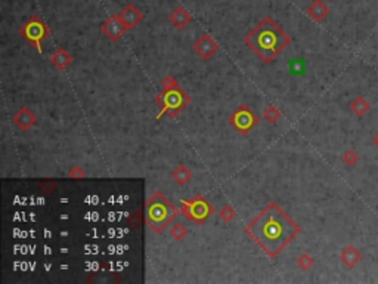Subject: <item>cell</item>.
Returning <instances> with one entry per match:
<instances>
[{
	"label": "cell",
	"mask_w": 378,
	"mask_h": 284,
	"mask_svg": "<svg viewBox=\"0 0 378 284\" xmlns=\"http://www.w3.org/2000/svg\"><path fill=\"white\" fill-rule=\"evenodd\" d=\"M50 62L59 70V71H64L71 62H73V56L67 52L65 49H56L52 55H50Z\"/></svg>",
	"instance_id": "9a60e30c"
},
{
	"label": "cell",
	"mask_w": 378,
	"mask_h": 284,
	"mask_svg": "<svg viewBox=\"0 0 378 284\" xmlns=\"http://www.w3.org/2000/svg\"><path fill=\"white\" fill-rule=\"evenodd\" d=\"M244 43L262 61L269 64L291 43V37L270 16H265L245 36Z\"/></svg>",
	"instance_id": "7a4b0ae2"
},
{
	"label": "cell",
	"mask_w": 378,
	"mask_h": 284,
	"mask_svg": "<svg viewBox=\"0 0 378 284\" xmlns=\"http://www.w3.org/2000/svg\"><path fill=\"white\" fill-rule=\"evenodd\" d=\"M40 188L45 190V193H52V191L55 190V182L50 181V179H46V181H43V182L40 184Z\"/></svg>",
	"instance_id": "cb8c5ba5"
},
{
	"label": "cell",
	"mask_w": 378,
	"mask_h": 284,
	"mask_svg": "<svg viewBox=\"0 0 378 284\" xmlns=\"http://www.w3.org/2000/svg\"><path fill=\"white\" fill-rule=\"evenodd\" d=\"M181 203H182L181 213L189 222L195 225H204L208 221V218L214 213V206L203 196L182 200Z\"/></svg>",
	"instance_id": "5b68a950"
},
{
	"label": "cell",
	"mask_w": 378,
	"mask_h": 284,
	"mask_svg": "<svg viewBox=\"0 0 378 284\" xmlns=\"http://www.w3.org/2000/svg\"><path fill=\"white\" fill-rule=\"evenodd\" d=\"M118 15H120L124 25L127 27V30H132L136 25H139L144 21V13L141 12L132 3H129Z\"/></svg>",
	"instance_id": "30bf717a"
},
{
	"label": "cell",
	"mask_w": 378,
	"mask_h": 284,
	"mask_svg": "<svg viewBox=\"0 0 378 284\" xmlns=\"http://www.w3.org/2000/svg\"><path fill=\"white\" fill-rule=\"evenodd\" d=\"M372 144H374V145H375V147L378 148V132L375 134V135L372 136Z\"/></svg>",
	"instance_id": "d4e9b609"
},
{
	"label": "cell",
	"mask_w": 378,
	"mask_h": 284,
	"mask_svg": "<svg viewBox=\"0 0 378 284\" xmlns=\"http://www.w3.org/2000/svg\"><path fill=\"white\" fill-rule=\"evenodd\" d=\"M169 21L171 23V25L177 30H183L186 25L189 24L192 21V16L191 13L188 12L183 6H177L173 12L170 13L169 16Z\"/></svg>",
	"instance_id": "7c38bea8"
},
{
	"label": "cell",
	"mask_w": 378,
	"mask_h": 284,
	"mask_svg": "<svg viewBox=\"0 0 378 284\" xmlns=\"http://www.w3.org/2000/svg\"><path fill=\"white\" fill-rule=\"evenodd\" d=\"M220 49L219 43L214 40V39L211 37V36H208V34H203V36H200V37L196 39L195 43H194V50H195V53L200 56V58H203V60H210L217 50Z\"/></svg>",
	"instance_id": "ba28073f"
},
{
	"label": "cell",
	"mask_w": 378,
	"mask_h": 284,
	"mask_svg": "<svg viewBox=\"0 0 378 284\" xmlns=\"http://www.w3.org/2000/svg\"><path fill=\"white\" fill-rule=\"evenodd\" d=\"M68 176L71 178V179H82L83 176H85V172L78 167V166H74L70 169V172H68Z\"/></svg>",
	"instance_id": "603a6c76"
},
{
	"label": "cell",
	"mask_w": 378,
	"mask_h": 284,
	"mask_svg": "<svg viewBox=\"0 0 378 284\" xmlns=\"http://www.w3.org/2000/svg\"><path fill=\"white\" fill-rule=\"evenodd\" d=\"M188 234V230L185 228V225L181 222H174L170 228V235L176 240V241H182L183 238Z\"/></svg>",
	"instance_id": "ac0fdd59"
},
{
	"label": "cell",
	"mask_w": 378,
	"mask_h": 284,
	"mask_svg": "<svg viewBox=\"0 0 378 284\" xmlns=\"http://www.w3.org/2000/svg\"><path fill=\"white\" fill-rule=\"evenodd\" d=\"M369 108H371V104L366 101L365 97H357V98H354L352 101V104H350V110L357 116V117H364L366 112L369 111Z\"/></svg>",
	"instance_id": "e0dca14e"
},
{
	"label": "cell",
	"mask_w": 378,
	"mask_h": 284,
	"mask_svg": "<svg viewBox=\"0 0 378 284\" xmlns=\"http://www.w3.org/2000/svg\"><path fill=\"white\" fill-rule=\"evenodd\" d=\"M192 172L186 167V166H177L173 172H171V178H173V181L177 184V185H186L191 179H192Z\"/></svg>",
	"instance_id": "2e32d148"
},
{
	"label": "cell",
	"mask_w": 378,
	"mask_h": 284,
	"mask_svg": "<svg viewBox=\"0 0 378 284\" xmlns=\"http://www.w3.org/2000/svg\"><path fill=\"white\" fill-rule=\"evenodd\" d=\"M228 122L232 127L241 134V135H247L248 132H251L258 123V117L254 112L251 111L250 107L247 105H240L235 111L232 112L228 119Z\"/></svg>",
	"instance_id": "52a82bcc"
},
{
	"label": "cell",
	"mask_w": 378,
	"mask_h": 284,
	"mask_svg": "<svg viewBox=\"0 0 378 284\" xmlns=\"http://www.w3.org/2000/svg\"><path fill=\"white\" fill-rule=\"evenodd\" d=\"M340 259L347 268H354L362 260V253L354 246H347L342 250Z\"/></svg>",
	"instance_id": "5bb4252c"
},
{
	"label": "cell",
	"mask_w": 378,
	"mask_h": 284,
	"mask_svg": "<svg viewBox=\"0 0 378 284\" xmlns=\"http://www.w3.org/2000/svg\"><path fill=\"white\" fill-rule=\"evenodd\" d=\"M245 234L270 259H275L300 234V226L272 201L245 226Z\"/></svg>",
	"instance_id": "6da1fadb"
},
{
	"label": "cell",
	"mask_w": 378,
	"mask_h": 284,
	"mask_svg": "<svg viewBox=\"0 0 378 284\" xmlns=\"http://www.w3.org/2000/svg\"><path fill=\"white\" fill-rule=\"evenodd\" d=\"M49 28L43 23V20L38 15H31L28 21L19 28V34L37 49L38 53H42V42L49 36Z\"/></svg>",
	"instance_id": "8992f818"
},
{
	"label": "cell",
	"mask_w": 378,
	"mask_h": 284,
	"mask_svg": "<svg viewBox=\"0 0 378 284\" xmlns=\"http://www.w3.org/2000/svg\"><path fill=\"white\" fill-rule=\"evenodd\" d=\"M101 30H102L104 36H107V39L115 42V40H118L126 33L127 27L122 21L120 15H112L104 24L101 25Z\"/></svg>",
	"instance_id": "9c48e42d"
},
{
	"label": "cell",
	"mask_w": 378,
	"mask_h": 284,
	"mask_svg": "<svg viewBox=\"0 0 378 284\" xmlns=\"http://www.w3.org/2000/svg\"><path fill=\"white\" fill-rule=\"evenodd\" d=\"M179 213L181 210L176 209L170 200L163 196L160 191L148 197L145 206V219H147V225L154 233L161 234L174 221V218Z\"/></svg>",
	"instance_id": "3957f363"
},
{
	"label": "cell",
	"mask_w": 378,
	"mask_h": 284,
	"mask_svg": "<svg viewBox=\"0 0 378 284\" xmlns=\"http://www.w3.org/2000/svg\"><path fill=\"white\" fill-rule=\"evenodd\" d=\"M313 258L310 256V255H307V253H302L297 260H295V263H297V267L302 270V271H307V270H310L312 267H313Z\"/></svg>",
	"instance_id": "d6986e66"
},
{
	"label": "cell",
	"mask_w": 378,
	"mask_h": 284,
	"mask_svg": "<svg viewBox=\"0 0 378 284\" xmlns=\"http://www.w3.org/2000/svg\"><path fill=\"white\" fill-rule=\"evenodd\" d=\"M13 123L16 124L21 130H28L33 124L36 123L37 117L34 112L31 111L28 107H23V108H19L18 111L13 114L12 117Z\"/></svg>",
	"instance_id": "8fae6325"
},
{
	"label": "cell",
	"mask_w": 378,
	"mask_h": 284,
	"mask_svg": "<svg viewBox=\"0 0 378 284\" xmlns=\"http://www.w3.org/2000/svg\"><path fill=\"white\" fill-rule=\"evenodd\" d=\"M306 12H307V15H309L313 21L321 23V21H324V20L327 18V15L329 13V9L324 2H321V0H313V2L309 5V8L306 9Z\"/></svg>",
	"instance_id": "4fadbf2b"
},
{
	"label": "cell",
	"mask_w": 378,
	"mask_h": 284,
	"mask_svg": "<svg viewBox=\"0 0 378 284\" xmlns=\"http://www.w3.org/2000/svg\"><path fill=\"white\" fill-rule=\"evenodd\" d=\"M343 161H344L346 166L353 167V166H356V163L359 161V156H357V153L353 151V149H347L344 153V156H343Z\"/></svg>",
	"instance_id": "7402d4cb"
},
{
	"label": "cell",
	"mask_w": 378,
	"mask_h": 284,
	"mask_svg": "<svg viewBox=\"0 0 378 284\" xmlns=\"http://www.w3.org/2000/svg\"><path fill=\"white\" fill-rule=\"evenodd\" d=\"M263 117H265V120H268L269 123H276V122L281 119V111L276 108V107L270 105V107H268V108L265 110Z\"/></svg>",
	"instance_id": "ffe728a7"
},
{
	"label": "cell",
	"mask_w": 378,
	"mask_h": 284,
	"mask_svg": "<svg viewBox=\"0 0 378 284\" xmlns=\"http://www.w3.org/2000/svg\"><path fill=\"white\" fill-rule=\"evenodd\" d=\"M219 216L222 221H225V222H231L232 219L236 216V212L233 210L231 204H226V206H223L222 209L219 210Z\"/></svg>",
	"instance_id": "44dd1931"
},
{
	"label": "cell",
	"mask_w": 378,
	"mask_h": 284,
	"mask_svg": "<svg viewBox=\"0 0 378 284\" xmlns=\"http://www.w3.org/2000/svg\"><path fill=\"white\" fill-rule=\"evenodd\" d=\"M155 102L161 107V112L157 116L158 119L163 114H169L170 117H176L191 102V98L177 85V86L170 87V89H163V92L158 93V97L155 98Z\"/></svg>",
	"instance_id": "277c9868"
}]
</instances>
